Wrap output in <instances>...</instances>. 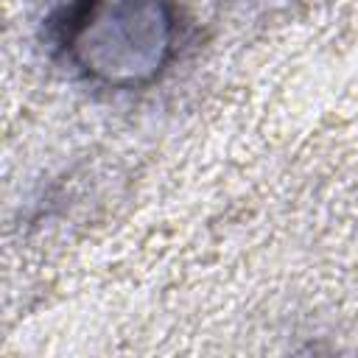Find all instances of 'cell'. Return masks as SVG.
I'll list each match as a JSON object with an SVG mask.
<instances>
[{
    "mask_svg": "<svg viewBox=\"0 0 358 358\" xmlns=\"http://www.w3.org/2000/svg\"><path fill=\"white\" fill-rule=\"evenodd\" d=\"M62 62L106 90H137L173 62L179 20L171 0H70L53 20Z\"/></svg>",
    "mask_w": 358,
    "mask_h": 358,
    "instance_id": "6da1fadb",
    "label": "cell"
}]
</instances>
